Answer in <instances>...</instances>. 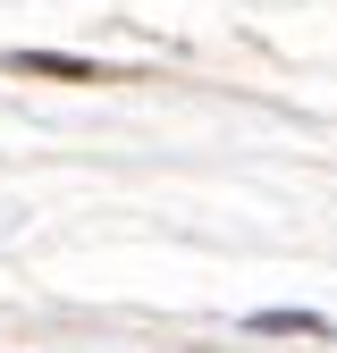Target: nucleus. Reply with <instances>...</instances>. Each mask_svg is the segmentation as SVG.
I'll return each instance as SVG.
<instances>
[{"label":"nucleus","instance_id":"1","mask_svg":"<svg viewBox=\"0 0 337 353\" xmlns=\"http://www.w3.org/2000/svg\"><path fill=\"white\" fill-rule=\"evenodd\" d=\"M9 68H17V76H68V84H84V76H118V68H84V59H51V51H17Z\"/></svg>","mask_w":337,"mask_h":353}]
</instances>
